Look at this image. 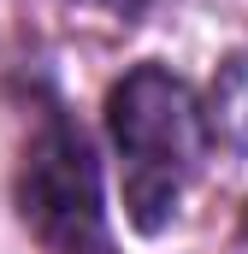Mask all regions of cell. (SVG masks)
Returning <instances> with one entry per match:
<instances>
[{"label": "cell", "mask_w": 248, "mask_h": 254, "mask_svg": "<svg viewBox=\"0 0 248 254\" xmlns=\"http://www.w3.org/2000/svg\"><path fill=\"white\" fill-rule=\"evenodd\" d=\"M107 130L130 166V178H124L130 225L166 231V219L184 201V184L195 178V166L207 154V113H201L195 89L184 77H172L166 65H136L107 95Z\"/></svg>", "instance_id": "cell-1"}, {"label": "cell", "mask_w": 248, "mask_h": 254, "mask_svg": "<svg viewBox=\"0 0 248 254\" xmlns=\"http://www.w3.org/2000/svg\"><path fill=\"white\" fill-rule=\"evenodd\" d=\"M18 213L54 254H107V207H101V166L83 130L65 119L30 136L18 166Z\"/></svg>", "instance_id": "cell-2"}]
</instances>
